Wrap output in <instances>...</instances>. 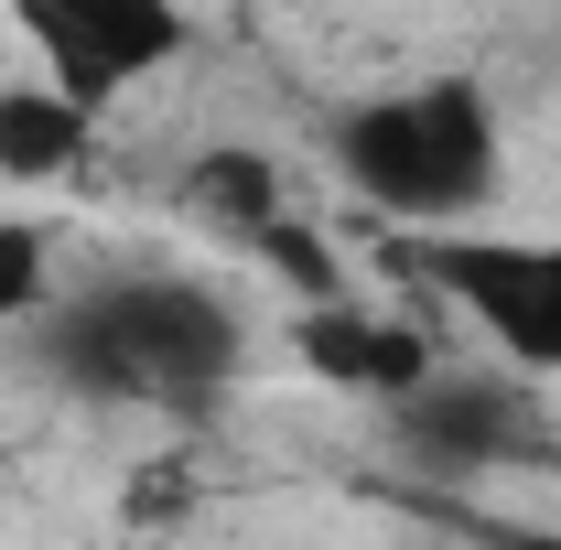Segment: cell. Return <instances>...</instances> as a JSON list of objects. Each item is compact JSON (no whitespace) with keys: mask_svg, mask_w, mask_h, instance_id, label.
Here are the masks:
<instances>
[{"mask_svg":"<svg viewBox=\"0 0 561 550\" xmlns=\"http://www.w3.org/2000/svg\"><path fill=\"white\" fill-rule=\"evenodd\" d=\"M22 356L87 411H216L249 367V324L195 271H119L55 291L22 324Z\"/></svg>","mask_w":561,"mask_h":550,"instance_id":"6da1fadb","label":"cell"},{"mask_svg":"<svg viewBox=\"0 0 561 550\" xmlns=\"http://www.w3.org/2000/svg\"><path fill=\"white\" fill-rule=\"evenodd\" d=\"M335 173L367 216L389 227H476L496 206V173H507V119H496V87L465 66L411 76V87H378L335 108Z\"/></svg>","mask_w":561,"mask_h":550,"instance_id":"7a4b0ae2","label":"cell"},{"mask_svg":"<svg viewBox=\"0 0 561 550\" xmlns=\"http://www.w3.org/2000/svg\"><path fill=\"white\" fill-rule=\"evenodd\" d=\"M421 271V291H443L476 335L529 367V378H561V238H486V227H421L400 249Z\"/></svg>","mask_w":561,"mask_h":550,"instance_id":"3957f363","label":"cell"},{"mask_svg":"<svg viewBox=\"0 0 561 550\" xmlns=\"http://www.w3.org/2000/svg\"><path fill=\"white\" fill-rule=\"evenodd\" d=\"M0 11L76 108H119L130 87L184 66V44H195L184 0H0Z\"/></svg>","mask_w":561,"mask_h":550,"instance_id":"277c9868","label":"cell"},{"mask_svg":"<svg viewBox=\"0 0 561 550\" xmlns=\"http://www.w3.org/2000/svg\"><path fill=\"white\" fill-rule=\"evenodd\" d=\"M291 356H302V378H313V389L367 400V411H400L421 378H443V356H432L421 324L367 313V302H346V291H324V302H302V313H291Z\"/></svg>","mask_w":561,"mask_h":550,"instance_id":"5b68a950","label":"cell"},{"mask_svg":"<svg viewBox=\"0 0 561 550\" xmlns=\"http://www.w3.org/2000/svg\"><path fill=\"white\" fill-rule=\"evenodd\" d=\"M400 432H411L432 465H518L529 454L518 411L496 389H454V378H421L411 400H400Z\"/></svg>","mask_w":561,"mask_h":550,"instance_id":"8992f818","label":"cell"},{"mask_svg":"<svg viewBox=\"0 0 561 550\" xmlns=\"http://www.w3.org/2000/svg\"><path fill=\"white\" fill-rule=\"evenodd\" d=\"M87 140H98V108H76L55 76L0 87V184H55L87 162Z\"/></svg>","mask_w":561,"mask_h":550,"instance_id":"52a82bcc","label":"cell"},{"mask_svg":"<svg viewBox=\"0 0 561 550\" xmlns=\"http://www.w3.org/2000/svg\"><path fill=\"white\" fill-rule=\"evenodd\" d=\"M173 206L195 216V227H216V238H238V249H249L271 216H291V195H280V162H271V151H249V140H216V151H195V162H184Z\"/></svg>","mask_w":561,"mask_h":550,"instance_id":"ba28073f","label":"cell"},{"mask_svg":"<svg viewBox=\"0 0 561 550\" xmlns=\"http://www.w3.org/2000/svg\"><path fill=\"white\" fill-rule=\"evenodd\" d=\"M55 302V249L33 216H0V335H22L33 313Z\"/></svg>","mask_w":561,"mask_h":550,"instance_id":"9c48e42d","label":"cell"},{"mask_svg":"<svg viewBox=\"0 0 561 550\" xmlns=\"http://www.w3.org/2000/svg\"><path fill=\"white\" fill-rule=\"evenodd\" d=\"M249 260H271V271L291 280V291H302V302H324V291H346V271L324 260V238H313L302 216H271V227L249 238Z\"/></svg>","mask_w":561,"mask_h":550,"instance_id":"30bf717a","label":"cell"},{"mask_svg":"<svg viewBox=\"0 0 561 550\" xmlns=\"http://www.w3.org/2000/svg\"><path fill=\"white\" fill-rule=\"evenodd\" d=\"M518 465H540V475H551V496H561V443H540V432H529V454H518Z\"/></svg>","mask_w":561,"mask_h":550,"instance_id":"8fae6325","label":"cell"},{"mask_svg":"<svg viewBox=\"0 0 561 550\" xmlns=\"http://www.w3.org/2000/svg\"><path fill=\"white\" fill-rule=\"evenodd\" d=\"M518 550H561V540H518Z\"/></svg>","mask_w":561,"mask_h":550,"instance_id":"7c38bea8","label":"cell"}]
</instances>
